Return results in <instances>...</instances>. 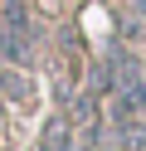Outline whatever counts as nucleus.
Listing matches in <instances>:
<instances>
[{
	"label": "nucleus",
	"mask_w": 146,
	"mask_h": 151,
	"mask_svg": "<svg viewBox=\"0 0 146 151\" xmlns=\"http://www.w3.org/2000/svg\"><path fill=\"white\" fill-rule=\"evenodd\" d=\"M0 54L10 63H29L34 59V20H29L24 0H5L0 5Z\"/></svg>",
	"instance_id": "1"
},
{
	"label": "nucleus",
	"mask_w": 146,
	"mask_h": 151,
	"mask_svg": "<svg viewBox=\"0 0 146 151\" xmlns=\"http://www.w3.org/2000/svg\"><path fill=\"white\" fill-rule=\"evenodd\" d=\"M44 151H73V137H68V127H63V122H54V127H49Z\"/></svg>",
	"instance_id": "2"
}]
</instances>
